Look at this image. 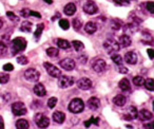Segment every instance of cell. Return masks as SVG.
<instances>
[{
    "label": "cell",
    "instance_id": "cell-45",
    "mask_svg": "<svg viewBox=\"0 0 154 129\" xmlns=\"http://www.w3.org/2000/svg\"><path fill=\"white\" fill-rule=\"evenodd\" d=\"M118 71H119L120 73H127V72H128V69L122 67V66H118Z\"/></svg>",
    "mask_w": 154,
    "mask_h": 129
},
{
    "label": "cell",
    "instance_id": "cell-46",
    "mask_svg": "<svg viewBox=\"0 0 154 129\" xmlns=\"http://www.w3.org/2000/svg\"><path fill=\"white\" fill-rule=\"evenodd\" d=\"M30 16H34V17H36V18H41L40 13H37V12H34V11L30 12Z\"/></svg>",
    "mask_w": 154,
    "mask_h": 129
},
{
    "label": "cell",
    "instance_id": "cell-34",
    "mask_svg": "<svg viewBox=\"0 0 154 129\" xmlns=\"http://www.w3.org/2000/svg\"><path fill=\"white\" fill-rule=\"evenodd\" d=\"M73 28L76 31H80L82 28V22L79 19H74L73 20Z\"/></svg>",
    "mask_w": 154,
    "mask_h": 129
},
{
    "label": "cell",
    "instance_id": "cell-28",
    "mask_svg": "<svg viewBox=\"0 0 154 129\" xmlns=\"http://www.w3.org/2000/svg\"><path fill=\"white\" fill-rule=\"evenodd\" d=\"M47 54L50 56V57L54 58L56 57V56H58V54H59V51H58V49H56V48H49V49H47Z\"/></svg>",
    "mask_w": 154,
    "mask_h": 129
},
{
    "label": "cell",
    "instance_id": "cell-30",
    "mask_svg": "<svg viewBox=\"0 0 154 129\" xmlns=\"http://www.w3.org/2000/svg\"><path fill=\"white\" fill-rule=\"evenodd\" d=\"M43 29H45V24H40L38 27H37L36 31H35V33H34V37H35V38L38 39L39 37L41 36V34H42Z\"/></svg>",
    "mask_w": 154,
    "mask_h": 129
},
{
    "label": "cell",
    "instance_id": "cell-50",
    "mask_svg": "<svg viewBox=\"0 0 154 129\" xmlns=\"http://www.w3.org/2000/svg\"><path fill=\"white\" fill-rule=\"evenodd\" d=\"M45 2H47V3H49V5H52L53 3V0H43Z\"/></svg>",
    "mask_w": 154,
    "mask_h": 129
},
{
    "label": "cell",
    "instance_id": "cell-51",
    "mask_svg": "<svg viewBox=\"0 0 154 129\" xmlns=\"http://www.w3.org/2000/svg\"><path fill=\"white\" fill-rule=\"evenodd\" d=\"M2 26H3V22H2V21H1V20H0V29L2 28Z\"/></svg>",
    "mask_w": 154,
    "mask_h": 129
},
{
    "label": "cell",
    "instance_id": "cell-15",
    "mask_svg": "<svg viewBox=\"0 0 154 129\" xmlns=\"http://www.w3.org/2000/svg\"><path fill=\"white\" fill-rule=\"evenodd\" d=\"M88 106L91 110H97L100 107V101H99L97 97H91L88 101Z\"/></svg>",
    "mask_w": 154,
    "mask_h": 129
},
{
    "label": "cell",
    "instance_id": "cell-32",
    "mask_svg": "<svg viewBox=\"0 0 154 129\" xmlns=\"http://www.w3.org/2000/svg\"><path fill=\"white\" fill-rule=\"evenodd\" d=\"M143 85L146 86V88L149 91H153L154 90V83H153V78H148L147 80H145Z\"/></svg>",
    "mask_w": 154,
    "mask_h": 129
},
{
    "label": "cell",
    "instance_id": "cell-2",
    "mask_svg": "<svg viewBox=\"0 0 154 129\" xmlns=\"http://www.w3.org/2000/svg\"><path fill=\"white\" fill-rule=\"evenodd\" d=\"M85 109V103L82 99H73L69 104V111L72 113H80Z\"/></svg>",
    "mask_w": 154,
    "mask_h": 129
},
{
    "label": "cell",
    "instance_id": "cell-3",
    "mask_svg": "<svg viewBox=\"0 0 154 129\" xmlns=\"http://www.w3.org/2000/svg\"><path fill=\"white\" fill-rule=\"evenodd\" d=\"M103 48L107 51V53L113 54L116 53L120 50V46L117 41H115L114 39H107L105 43H103Z\"/></svg>",
    "mask_w": 154,
    "mask_h": 129
},
{
    "label": "cell",
    "instance_id": "cell-1",
    "mask_svg": "<svg viewBox=\"0 0 154 129\" xmlns=\"http://www.w3.org/2000/svg\"><path fill=\"white\" fill-rule=\"evenodd\" d=\"M26 48V40L22 37H17V38L12 40V54L16 55L19 52L24 51Z\"/></svg>",
    "mask_w": 154,
    "mask_h": 129
},
{
    "label": "cell",
    "instance_id": "cell-47",
    "mask_svg": "<svg viewBox=\"0 0 154 129\" xmlns=\"http://www.w3.org/2000/svg\"><path fill=\"white\" fill-rule=\"evenodd\" d=\"M148 54H149L150 59H153V58H154V52H153V49H148Z\"/></svg>",
    "mask_w": 154,
    "mask_h": 129
},
{
    "label": "cell",
    "instance_id": "cell-10",
    "mask_svg": "<svg viewBox=\"0 0 154 129\" xmlns=\"http://www.w3.org/2000/svg\"><path fill=\"white\" fill-rule=\"evenodd\" d=\"M59 66L66 71H72L75 69V61L72 58H64L59 61Z\"/></svg>",
    "mask_w": 154,
    "mask_h": 129
},
{
    "label": "cell",
    "instance_id": "cell-48",
    "mask_svg": "<svg viewBox=\"0 0 154 129\" xmlns=\"http://www.w3.org/2000/svg\"><path fill=\"white\" fill-rule=\"evenodd\" d=\"M3 128H5V122H3L2 116L0 115V129H3Z\"/></svg>",
    "mask_w": 154,
    "mask_h": 129
},
{
    "label": "cell",
    "instance_id": "cell-36",
    "mask_svg": "<svg viewBox=\"0 0 154 129\" xmlns=\"http://www.w3.org/2000/svg\"><path fill=\"white\" fill-rule=\"evenodd\" d=\"M10 80V76L9 74H5V73H0V84H8Z\"/></svg>",
    "mask_w": 154,
    "mask_h": 129
},
{
    "label": "cell",
    "instance_id": "cell-25",
    "mask_svg": "<svg viewBox=\"0 0 154 129\" xmlns=\"http://www.w3.org/2000/svg\"><path fill=\"white\" fill-rule=\"evenodd\" d=\"M118 86H119V88L122 89V90L127 91L130 89V83H129V80H127V78H122L119 82V84H118Z\"/></svg>",
    "mask_w": 154,
    "mask_h": 129
},
{
    "label": "cell",
    "instance_id": "cell-12",
    "mask_svg": "<svg viewBox=\"0 0 154 129\" xmlns=\"http://www.w3.org/2000/svg\"><path fill=\"white\" fill-rule=\"evenodd\" d=\"M92 80L90 78H87V77H82L80 78L78 82H77V87L82 90H89V89L92 87Z\"/></svg>",
    "mask_w": 154,
    "mask_h": 129
},
{
    "label": "cell",
    "instance_id": "cell-42",
    "mask_svg": "<svg viewBox=\"0 0 154 129\" xmlns=\"http://www.w3.org/2000/svg\"><path fill=\"white\" fill-rule=\"evenodd\" d=\"M30 12H31V10H29V9H23V10H21V11H20V14H21L22 17L28 18L29 16H30Z\"/></svg>",
    "mask_w": 154,
    "mask_h": 129
},
{
    "label": "cell",
    "instance_id": "cell-49",
    "mask_svg": "<svg viewBox=\"0 0 154 129\" xmlns=\"http://www.w3.org/2000/svg\"><path fill=\"white\" fill-rule=\"evenodd\" d=\"M143 127H145V128H150V129L153 128V126H152V124H146Z\"/></svg>",
    "mask_w": 154,
    "mask_h": 129
},
{
    "label": "cell",
    "instance_id": "cell-23",
    "mask_svg": "<svg viewBox=\"0 0 154 129\" xmlns=\"http://www.w3.org/2000/svg\"><path fill=\"white\" fill-rule=\"evenodd\" d=\"M16 128L18 129H28L29 128V122L26 120H18L16 122Z\"/></svg>",
    "mask_w": 154,
    "mask_h": 129
},
{
    "label": "cell",
    "instance_id": "cell-11",
    "mask_svg": "<svg viewBox=\"0 0 154 129\" xmlns=\"http://www.w3.org/2000/svg\"><path fill=\"white\" fill-rule=\"evenodd\" d=\"M84 11L89 15H93V14L98 12V8L96 7V5L93 1H87L84 5Z\"/></svg>",
    "mask_w": 154,
    "mask_h": 129
},
{
    "label": "cell",
    "instance_id": "cell-44",
    "mask_svg": "<svg viewBox=\"0 0 154 129\" xmlns=\"http://www.w3.org/2000/svg\"><path fill=\"white\" fill-rule=\"evenodd\" d=\"M147 10L150 12L151 14L154 13V10H153V1H150V2H147Z\"/></svg>",
    "mask_w": 154,
    "mask_h": 129
},
{
    "label": "cell",
    "instance_id": "cell-7",
    "mask_svg": "<svg viewBox=\"0 0 154 129\" xmlns=\"http://www.w3.org/2000/svg\"><path fill=\"white\" fill-rule=\"evenodd\" d=\"M75 83L74 77H71V76L66 75H60L59 80H58V85H59L60 88H69V87L73 86Z\"/></svg>",
    "mask_w": 154,
    "mask_h": 129
},
{
    "label": "cell",
    "instance_id": "cell-18",
    "mask_svg": "<svg viewBox=\"0 0 154 129\" xmlns=\"http://www.w3.org/2000/svg\"><path fill=\"white\" fill-rule=\"evenodd\" d=\"M63 11H64V14H66V15L72 16V15H74L75 12H76V5H75L74 3L70 2L64 7Z\"/></svg>",
    "mask_w": 154,
    "mask_h": 129
},
{
    "label": "cell",
    "instance_id": "cell-37",
    "mask_svg": "<svg viewBox=\"0 0 154 129\" xmlns=\"http://www.w3.org/2000/svg\"><path fill=\"white\" fill-rule=\"evenodd\" d=\"M7 16L9 17V19L11 20V21H13V22H18V21H19V17H17V16H16L13 12H8Z\"/></svg>",
    "mask_w": 154,
    "mask_h": 129
},
{
    "label": "cell",
    "instance_id": "cell-35",
    "mask_svg": "<svg viewBox=\"0 0 154 129\" xmlns=\"http://www.w3.org/2000/svg\"><path fill=\"white\" fill-rule=\"evenodd\" d=\"M59 27L62 30H68L70 28V22L66 19H60L59 20Z\"/></svg>",
    "mask_w": 154,
    "mask_h": 129
},
{
    "label": "cell",
    "instance_id": "cell-24",
    "mask_svg": "<svg viewBox=\"0 0 154 129\" xmlns=\"http://www.w3.org/2000/svg\"><path fill=\"white\" fill-rule=\"evenodd\" d=\"M32 26L33 24H31L30 21H24V22H22L21 26H20V30H21L22 32L29 33V32H31V30H32Z\"/></svg>",
    "mask_w": 154,
    "mask_h": 129
},
{
    "label": "cell",
    "instance_id": "cell-8",
    "mask_svg": "<svg viewBox=\"0 0 154 129\" xmlns=\"http://www.w3.org/2000/svg\"><path fill=\"white\" fill-rule=\"evenodd\" d=\"M92 68L96 73H103L107 69V62L103 59H95L92 64Z\"/></svg>",
    "mask_w": 154,
    "mask_h": 129
},
{
    "label": "cell",
    "instance_id": "cell-16",
    "mask_svg": "<svg viewBox=\"0 0 154 129\" xmlns=\"http://www.w3.org/2000/svg\"><path fill=\"white\" fill-rule=\"evenodd\" d=\"M125 60L128 62L129 64H135L137 62V56L134 52H128L125 55Z\"/></svg>",
    "mask_w": 154,
    "mask_h": 129
},
{
    "label": "cell",
    "instance_id": "cell-20",
    "mask_svg": "<svg viewBox=\"0 0 154 129\" xmlns=\"http://www.w3.org/2000/svg\"><path fill=\"white\" fill-rule=\"evenodd\" d=\"M113 102H114V104H115V105H117V106H124L125 104L127 103V99L124 96V95L118 94V95H116V96L114 97Z\"/></svg>",
    "mask_w": 154,
    "mask_h": 129
},
{
    "label": "cell",
    "instance_id": "cell-39",
    "mask_svg": "<svg viewBox=\"0 0 154 129\" xmlns=\"http://www.w3.org/2000/svg\"><path fill=\"white\" fill-rule=\"evenodd\" d=\"M17 62L20 64H26L29 62V59L26 56H19V57H17Z\"/></svg>",
    "mask_w": 154,
    "mask_h": 129
},
{
    "label": "cell",
    "instance_id": "cell-22",
    "mask_svg": "<svg viewBox=\"0 0 154 129\" xmlns=\"http://www.w3.org/2000/svg\"><path fill=\"white\" fill-rule=\"evenodd\" d=\"M85 124V127H90L91 125H96V126H98L99 124V118H96V116H92V118H90V120L86 121V122L84 123Z\"/></svg>",
    "mask_w": 154,
    "mask_h": 129
},
{
    "label": "cell",
    "instance_id": "cell-6",
    "mask_svg": "<svg viewBox=\"0 0 154 129\" xmlns=\"http://www.w3.org/2000/svg\"><path fill=\"white\" fill-rule=\"evenodd\" d=\"M12 111L17 116L24 115V114L26 113V107L23 103L17 102V103H14L13 105H12Z\"/></svg>",
    "mask_w": 154,
    "mask_h": 129
},
{
    "label": "cell",
    "instance_id": "cell-14",
    "mask_svg": "<svg viewBox=\"0 0 154 129\" xmlns=\"http://www.w3.org/2000/svg\"><path fill=\"white\" fill-rule=\"evenodd\" d=\"M33 91H34V93L37 95V96L41 97V96H45V94H47V90H45V86H43L42 84H37L35 85L34 89H33Z\"/></svg>",
    "mask_w": 154,
    "mask_h": 129
},
{
    "label": "cell",
    "instance_id": "cell-19",
    "mask_svg": "<svg viewBox=\"0 0 154 129\" xmlns=\"http://www.w3.org/2000/svg\"><path fill=\"white\" fill-rule=\"evenodd\" d=\"M85 30H86V32L88 33V34H94L97 30L96 24L93 21H89L88 24H86V27H85Z\"/></svg>",
    "mask_w": 154,
    "mask_h": 129
},
{
    "label": "cell",
    "instance_id": "cell-9",
    "mask_svg": "<svg viewBox=\"0 0 154 129\" xmlns=\"http://www.w3.org/2000/svg\"><path fill=\"white\" fill-rule=\"evenodd\" d=\"M24 77L29 80V82H38L39 78H40V73H39L37 70L33 69H28L24 72Z\"/></svg>",
    "mask_w": 154,
    "mask_h": 129
},
{
    "label": "cell",
    "instance_id": "cell-21",
    "mask_svg": "<svg viewBox=\"0 0 154 129\" xmlns=\"http://www.w3.org/2000/svg\"><path fill=\"white\" fill-rule=\"evenodd\" d=\"M119 43L120 46H122L124 48H127L131 45V38L128 35H122L119 37Z\"/></svg>",
    "mask_w": 154,
    "mask_h": 129
},
{
    "label": "cell",
    "instance_id": "cell-31",
    "mask_svg": "<svg viewBox=\"0 0 154 129\" xmlns=\"http://www.w3.org/2000/svg\"><path fill=\"white\" fill-rule=\"evenodd\" d=\"M111 59H112V61L115 62L118 66H122V57L120 55H118V54H113V55L111 56Z\"/></svg>",
    "mask_w": 154,
    "mask_h": 129
},
{
    "label": "cell",
    "instance_id": "cell-38",
    "mask_svg": "<svg viewBox=\"0 0 154 129\" xmlns=\"http://www.w3.org/2000/svg\"><path fill=\"white\" fill-rule=\"evenodd\" d=\"M57 102H58L57 97H51V99L48 101V106H49V108L53 109V108L56 106V104H57Z\"/></svg>",
    "mask_w": 154,
    "mask_h": 129
},
{
    "label": "cell",
    "instance_id": "cell-17",
    "mask_svg": "<svg viewBox=\"0 0 154 129\" xmlns=\"http://www.w3.org/2000/svg\"><path fill=\"white\" fill-rule=\"evenodd\" d=\"M53 120L54 122L58 123V124H62L66 120V114L61 111H56L53 113Z\"/></svg>",
    "mask_w": 154,
    "mask_h": 129
},
{
    "label": "cell",
    "instance_id": "cell-26",
    "mask_svg": "<svg viewBox=\"0 0 154 129\" xmlns=\"http://www.w3.org/2000/svg\"><path fill=\"white\" fill-rule=\"evenodd\" d=\"M57 46L58 48H60V49H63V50H66L69 49V47H70V43H69L68 40H66V39H57Z\"/></svg>",
    "mask_w": 154,
    "mask_h": 129
},
{
    "label": "cell",
    "instance_id": "cell-41",
    "mask_svg": "<svg viewBox=\"0 0 154 129\" xmlns=\"http://www.w3.org/2000/svg\"><path fill=\"white\" fill-rule=\"evenodd\" d=\"M5 53H7V46L2 41H0V56H3Z\"/></svg>",
    "mask_w": 154,
    "mask_h": 129
},
{
    "label": "cell",
    "instance_id": "cell-40",
    "mask_svg": "<svg viewBox=\"0 0 154 129\" xmlns=\"http://www.w3.org/2000/svg\"><path fill=\"white\" fill-rule=\"evenodd\" d=\"M114 3L117 5H119V7H122V5H127L128 7L129 5V0H113Z\"/></svg>",
    "mask_w": 154,
    "mask_h": 129
},
{
    "label": "cell",
    "instance_id": "cell-4",
    "mask_svg": "<svg viewBox=\"0 0 154 129\" xmlns=\"http://www.w3.org/2000/svg\"><path fill=\"white\" fill-rule=\"evenodd\" d=\"M34 121L39 128H47L50 125V120L48 116H45L43 113H36L34 116Z\"/></svg>",
    "mask_w": 154,
    "mask_h": 129
},
{
    "label": "cell",
    "instance_id": "cell-33",
    "mask_svg": "<svg viewBox=\"0 0 154 129\" xmlns=\"http://www.w3.org/2000/svg\"><path fill=\"white\" fill-rule=\"evenodd\" d=\"M137 113H138V111H137L136 107H134V106L129 107V115H130V118H132V120L137 118Z\"/></svg>",
    "mask_w": 154,
    "mask_h": 129
},
{
    "label": "cell",
    "instance_id": "cell-27",
    "mask_svg": "<svg viewBox=\"0 0 154 129\" xmlns=\"http://www.w3.org/2000/svg\"><path fill=\"white\" fill-rule=\"evenodd\" d=\"M72 46L74 47V49L76 50L77 52H79V51H82V50L85 49L84 43H82V41H78V40H73Z\"/></svg>",
    "mask_w": 154,
    "mask_h": 129
},
{
    "label": "cell",
    "instance_id": "cell-5",
    "mask_svg": "<svg viewBox=\"0 0 154 129\" xmlns=\"http://www.w3.org/2000/svg\"><path fill=\"white\" fill-rule=\"evenodd\" d=\"M43 66H45V69L47 70L48 74H49L50 76H52V77L56 78L61 75V71H60L58 68H56L54 64H52L51 62H45Z\"/></svg>",
    "mask_w": 154,
    "mask_h": 129
},
{
    "label": "cell",
    "instance_id": "cell-13",
    "mask_svg": "<svg viewBox=\"0 0 154 129\" xmlns=\"http://www.w3.org/2000/svg\"><path fill=\"white\" fill-rule=\"evenodd\" d=\"M152 116H153L152 112H150L149 110H147V109L140 110V111L137 113V118H139L141 121H149L152 118Z\"/></svg>",
    "mask_w": 154,
    "mask_h": 129
},
{
    "label": "cell",
    "instance_id": "cell-29",
    "mask_svg": "<svg viewBox=\"0 0 154 129\" xmlns=\"http://www.w3.org/2000/svg\"><path fill=\"white\" fill-rule=\"evenodd\" d=\"M143 83H145V80H143V76H135V77L133 78V84L137 87L143 86Z\"/></svg>",
    "mask_w": 154,
    "mask_h": 129
},
{
    "label": "cell",
    "instance_id": "cell-43",
    "mask_svg": "<svg viewBox=\"0 0 154 129\" xmlns=\"http://www.w3.org/2000/svg\"><path fill=\"white\" fill-rule=\"evenodd\" d=\"M3 70H5V71H13L14 66L12 64H5V66H3Z\"/></svg>",
    "mask_w": 154,
    "mask_h": 129
}]
</instances>
